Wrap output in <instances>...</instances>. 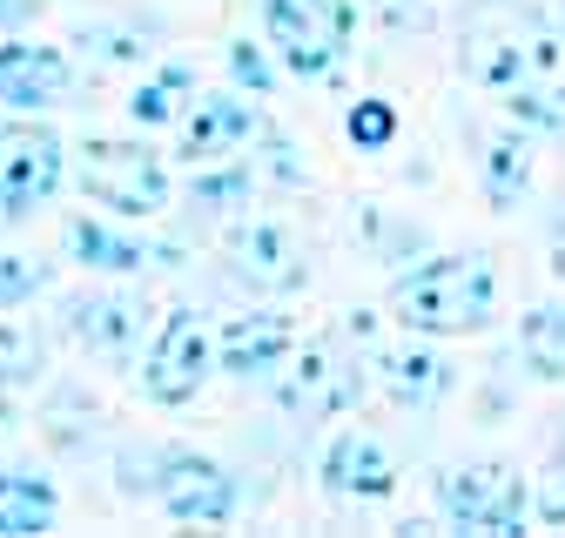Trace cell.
Instances as JSON below:
<instances>
[{"label": "cell", "instance_id": "obj_1", "mask_svg": "<svg viewBox=\"0 0 565 538\" xmlns=\"http://www.w3.org/2000/svg\"><path fill=\"white\" fill-rule=\"evenodd\" d=\"M558 61H565V41L532 0H471L458 21V67L491 95H505L532 75H552Z\"/></svg>", "mask_w": 565, "mask_h": 538}, {"label": "cell", "instance_id": "obj_2", "mask_svg": "<svg viewBox=\"0 0 565 538\" xmlns=\"http://www.w3.org/2000/svg\"><path fill=\"white\" fill-rule=\"evenodd\" d=\"M391 316L397 330H417V336H471L499 316V269L478 249L417 256V269H404L391 290Z\"/></svg>", "mask_w": 565, "mask_h": 538}, {"label": "cell", "instance_id": "obj_3", "mask_svg": "<svg viewBox=\"0 0 565 538\" xmlns=\"http://www.w3.org/2000/svg\"><path fill=\"white\" fill-rule=\"evenodd\" d=\"M263 34L276 47L282 75L330 82L350 41H358V8L350 0H263Z\"/></svg>", "mask_w": 565, "mask_h": 538}, {"label": "cell", "instance_id": "obj_4", "mask_svg": "<svg viewBox=\"0 0 565 538\" xmlns=\"http://www.w3.org/2000/svg\"><path fill=\"white\" fill-rule=\"evenodd\" d=\"M75 182H82L88 202H102L121 223H156L169 209V169L149 142H115V134H102V142L82 149Z\"/></svg>", "mask_w": 565, "mask_h": 538}, {"label": "cell", "instance_id": "obj_5", "mask_svg": "<svg viewBox=\"0 0 565 538\" xmlns=\"http://www.w3.org/2000/svg\"><path fill=\"white\" fill-rule=\"evenodd\" d=\"M358 397H364V357H350L343 336H317V344L290 351L276 370V411L303 431L323 418H343Z\"/></svg>", "mask_w": 565, "mask_h": 538}, {"label": "cell", "instance_id": "obj_6", "mask_svg": "<svg viewBox=\"0 0 565 538\" xmlns=\"http://www.w3.org/2000/svg\"><path fill=\"white\" fill-rule=\"evenodd\" d=\"M431 498H438V518L458 525V531H491L499 538V531H525L532 525V485L512 464H491V458L438 471Z\"/></svg>", "mask_w": 565, "mask_h": 538}, {"label": "cell", "instance_id": "obj_7", "mask_svg": "<svg viewBox=\"0 0 565 538\" xmlns=\"http://www.w3.org/2000/svg\"><path fill=\"white\" fill-rule=\"evenodd\" d=\"M149 498L175 525H230L243 512V471H230L223 458H209V451H189V444H162Z\"/></svg>", "mask_w": 565, "mask_h": 538}, {"label": "cell", "instance_id": "obj_8", "mask_svg": "<svg viewBox=\"0 0 565 538\" xmlns=\"http://www.w3.org/2000/svg\"><path fill=\"white\" fill-rule=\"evenodd\" d=\"M61 175H67V149L54 128L0 121V223H28L34 209H47Z\"/></svg>", "mask_w": 565, "mask_h": 538}, {"label": "cell", "instance_id": "obj_9", "mask_svg": "<svg viewBox=\"0 0 565 538\" xmlns=\"http://www.w3.org/2000/svg\"><path fill=\"white\" fill-rule=\"evenodd\" d=\"M209 377H216V336L202 330V316L182 303L156 323L149 351H141V390H149V404H189Z\"/></svg>", "mask_w": 565, "mask_h": 538}, {"label": "cell", "instance_id": "obj_10", "mask_svg": "<svg viewBox=\"0 0 565 538\" xmlns=\"http://www.w3.org/2000/svg\"><path fill=\"white\" fill-rule=\"evenodd\" d=\"M223 262H230V277H236L243 290H256V297H290V290L310 283L303 243L282 229V223H269V216H256V223H230V236H223Z\"/></svg>", "mask_w": 565, "mask_h": 538}, {"label": "cell", "instance_id": "obj_11", "mask_svg": "<svg viewBox=\"0 0 565 538\" xmlns=\"http://www.w3.org/2000/svg\"><path fill=\"white\" fill-rule=\"evenodd\" d=\"M364 377L397 404V411H431V404H445L451 384H458L451 357L431 351V336H417V330H404L397 344H377L364 357Z\"/></svg>", "mask_w": 565, "mask_h": 538}, {"label": "cell", "instance_id": "obj_12", "mask_svg": "<svg viewBox=\"0 0 565 538\" xmlns=\"http://www.w3.org/2000/svg\"><path fill=\"white\" fill-rule=\"evenodd\" d=\"M317 478L343 505H377V498L397 492V458L377 431H337L317 458Z\"/></svg>", "mask_w": 565, "mask_h": 538}, {"label": "cell", "instance_id": "obj_13", "mask_svg": "<svg viewBox=\"0 0 565 538\" xmlns=\"http://www.w3.org/2000/svg\"><path fill=\"white\" fill-rule=\"evenodd\" d=\"M256 134H263V115H256V101H243V88L236 95H195L189 115H182V162L189 169L230 162V155H243L256 142Z\"/></svg>", "mask_w": 565, "mask_h": 538}, {"label": "cell", "instance_id": "obj_14", "mask_svg": "<svg viewBox=\"0 0 565 538\" xmlns=\"http://www.w3.org/2000/svg\"><path fill=\"white\" fill-rule=\"evenodd\" d=\"M290 351H297V330L282 323V316H269V310H243V316H230L216 330V370L236 377V384L276 377Z\"/></svg>", "mask_w": 565, "mask_h": 538}, {"label": "cell", "instance_id": "obj_15", "mask_svg": "<svg viewBox=\"0 0 565 538\" xmlns=\"http://www.w3.org/2000/svg\"><path fill=\"white\" fill-rule=\"evenodd\" d=\"M75 88V67H67L61 47H41V41H8L0 47V101L14 115H34V108H54Z\"/></svg>", "mask_w": 565, "mask_h": 538}, {"label": "cell", "instance_id": "obj_16", "mask_svg": "<svg viewBox=\"0 0 565 538\" xmlns=\"http://www.w3.org/2000/svg\"><path fill=\"white\" fill-rule=\"evenodd\" d=\"M61 316H67V336H82L95 357H135L141 336H149V303L141 297H75Z\"/></svg>", "mask_w": 565, "mask_h": 538}, {"label": "cell", "instance_id": "obj_17", "mask_svg": "<svg viewBox=\"0 0 565 538\" xmlns=\"http://www.w3.org/2000/svg\"><path fill=\"white\" fill-rule=\"evenodd\" d=\"M478 189L491 209H519L525 189H532V142L525 128H499V134H478Z\"/></svg>", "mask_w": 565, "mask_h": 538}, {"label": "cell", "instance_id": "obj_18", "mask_svg": "<svg viewBox=\"0 0 565 538\" xmlns=\"http://www.w3.org/2000/svg\"><path fill=\"white\" fill-rule=\"evenodd\" d=\"M61 518V492L54 478L28 464H0V538H34Z\"/></svg>", "mask_w": 565, "mask_h": 538}, {"label": "cell", "instance_id": "obj_19", "mask_svg": "<svg viewBox=\"0 0 565 538\" xmlns=\"http://www.w3.org/2000/svg\"><path fill=\"white\" fill-rule=\"evenodd\" d=\"M67 256L88 262V269H102V277H135V269L156 262L149 243H135V236H121V229H108V223H95V216H75V223H67Z\"/></svg>", "mask_w": 565, "mask_h": 538}, {"label": "cell", "instance_id": "obj_20", "mask_svg": "<svg viewBox=\"0 0 565 538\" xmlns=\"http://www.w3.org/2000/svg\"><path fill=\"white\" fill-rule=\"evenodd\" d=\"M189 101H195V75H189L182 61H169L162 75L135 82V95H128V121H135V128H169V121L189 115Z\"/></svg>", "mask_w": 565, "mask_h": 538}, {"label": "cell", "instance_id": "obj_21", "mask_svg": "<svg viewBox=\"0 0 565 538\" xmlns=\"http://www.w3.org/2000/svg\"><path fill=\"white\" fill-rule=\"evenodd\" d=\"M249 195H256V169L249 162H202V169H189V209H202V216L249 209Z\"/></svg>", "mask_w": 565, "mask_h": 538}, {"label": "cell", "instance_id": "obj_22", "mask_svg": "<svg viewBox=\"0 0 565 538\" xmlns=\"http://www.w3.org/2000/svg\"><path fill=\"white\" fill-rule=\"evenodd\" d=\"M505 115L525 134H565V75L552 67V75H532V82L505 88Z\"/></svg>", "mask_w": 565, "mask_h": 538}, {"label": "cell", "instance_id": "obj_23", "mask_svg": "<svg viewBox=\"0 0 565 538\" xmlns=\"http://www.w3.org/2000/svg\"><path fill=\"white\" fill-rule=\"evenodd\" d=\"M519 357H525V370L545 377V384L565 377V303L525 310V323H519Z\"/></svg>", "mask_w": 565, "mask_h": 538}, {"label": "cell", "instance_id": "obj_24", "mask_svg": "<svg viewBox=\"0 0 565 538\" xmlns=\"http://www.w3.org/2000/svg\"><path fill=\"white\" fill-rule=\"evenodd\" d=\"M149 41L156 28L149 21H82L75 28V47L102 67H135V61H149Z\"/></svg>", "mask_w": 565, "mask_h": 538}, {"label": "cell", "instance_id": "obj_25", "mask_svg": "<svg viewBox=\"0 0 565 538\" xmlns=\"http://www.w3.org/2000/svg\"><path fill=\"white\" fill-rule=\"evenodd\" d=\"M47 364V336L34 323H0V384H34Z\"/></svg>", "mask_w": 565, "mask_h": 538}, {"label": "cell", "instance_id": "obj_26", "mask_svg": "<svg viewBox=\"0 0 565 538\" xmlns=\"http://www.w3.org/2000/svg\"><path fill=\"white\" fill-rule=\"evenodd\" d=\"M364 243L377 249V262H417L424 256V229L417 223H397L384 209H364Z\"/></svg>", "mask_w": 565, "mask_h": 538}, {"label": "cell", "instance_id": "obj_27", "mask_svg": "<svg viewBox=\"0 0 565 538\" xmlns=\"http://www.w3.org/2000/svg\"><path fill=\"white\" fill-rule=\"evenodd\" d=\"M343 134H350V142H358V149H391L397 142V108L391 101H377V95H364V101H350V115H343Z\"/></svg>", "mask_w": 565, "mask_h": 538}, {"label": "cell", "instance_id": "obj_28", "mask_svg": "<svg viewBox=\"0 0 565 538\" xmlns=\"http://www.w3.org/2000/svg\"><path fill=\"white\" fill-rule=\"evenodd\" d=\"M230 82L243 88V95H256V101H269L276 95V61H269V47H256V41H230Z\"/></svg>", "mask_w": 565, "mask_h": 538}, {"label": "cell", "instance_id": "obj_29", "mask_svg": "<svg viewBox=\"0 0 565 538\" xmlns=\"http://www.w3.org/2000/svg\"><path fill=\"white\" fill-rule=\"evenodd\" d=\"M249 149H256V162H249V169H256V182H282V189H297V182H303V162H297V149H290V134L263 128Z\"/></svg>", "mask_w": 565, "mask_h": 538}, {"label": "cell", "instance_id": "obj_30", "mask_svg": "<svg viewBox=\"0 0 565 538\" xmlns=\"http://www.w3.org/2000/svg\"><path fill=\"white\" fill-rule=\"evenodd\" d=\"M156 464H162V444H121L115 451V492L121 498H149V485H156Z\"/></svg>", "mask_w": 565, "mask_h": 538}, {"label": "cell", "instance_id": "obj_31", "mask_svg": "<svg viewBox=\"0 0 565 538\" xmlns=\"http://www.w3.org/2000/svg\"><path fill=\"white\" fill-rule=\"evenodd\" d=\"M41 283H47V269H41V262H28V256H8V249H0V310L34 303V297H41Z\"/></svg>", "mask_w": 565, "mask_h": 538}, {"label": "cell", "instance_id": "obj_32", "mask_svg": "<svg viewBox=\"0 0 565 538\" xmlns=\"http://www.w3.org/2000/svg\"><path fill=\"white\" fill-rule=\"evenodd\" d=\"M431 8H438V0H377V21H384L391 34H404V28H431Z\"/></svg>", "mask_w": 565, "mask_h": 538}, {"label": "cell", "instance_id": "obj_33", "mask_svg": "<svg viewBox=\"0 0 565 538\" xmlns=\"http://www.w3.org/2000/svg\"><path fill=\"white\" fill-rule=\"evenodd\" d=\"M532 518H539V525H565V471H558V464L545 471V485L532 492Z\"/></svg>", "mask_w": 565, "mask_h": 538}, {"label": "cell", "instance_id": "obj_34", "mask_svg": "<svg viewBox=\"0 0 565 538\" xmlns=\"http://www.w3.org/2000/svg\"><path fill=\"white\" fill-rule=\"evenodd\" d=\"M41 14V0H0V34H14V28H28Z\"/></svg>", "mask_w": 565, "mask_h": 538}, {"label": "cell", "instance_id": "obj_35", "mask_svg": "<svg viewBox=\"0 0 565 538\" xmlns=\"http://www.w3.org/2000/svg\"><path fill=\"white\" fill-rule=\"evenodd\" d=\"M545 243H552V269H558V277H565V209L552 216V229H545Z\"/></svg>", "mask_w": 565, "mask_h": 538}, {"label": "cell", "instance_id": "obj_36", "mask_svg": "<svg viewBox=\"0 0 565 538\" xmlns=\"http://www.w3.org/2000/svg\"><path fill=\"white\" fill-rule=\"evenodd\" d=\"M552 464H558V471H565V411H558V418H552Z\"/></svg>", "mask_w": 565, "mask_h": 538}]
</instances>
